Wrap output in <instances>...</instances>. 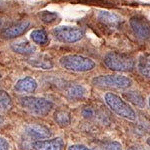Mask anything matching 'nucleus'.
<instances>
[{
    "label": "nucleus",
    "instance_id": "f257e3e1",
    "mask_svg": "<svg viewBox=\"0 0 150 150\" xmlns=\"http://www.w3.org/2000/svg\"><path fill=\"white\" fill-rule=\"evenodd\" d=\"M104 101L111 111L114 112L116 115L125 118V119L131 120V121L136 120L137 114L135 110L131 107L129 103L126 102L119 95L113 92H107L104 94Z\"/></svg>",
    "mask_w": 150,
    "mask_h": 150
},
{
    "label": "nucleus",
    "instance_id": "7ed1b4c3",
    "mask_svg": "<svg viewBox=\"0 0 150 150\" xmlns=\"http://www.w3.org/2000/svg\"><path fill=\"white\" fill-rule=\"evenodd\" d=\"M19 104L24 110L36 116H46L54 107L52 101L37 96H23L19 99Z\"/></svg>",
    "mask_w": 150,
    "mask_h": 150
},
{
    "label": "nucleus",
    "instance_id": "f8f14e48",
    "mask_svg": "<svg viewBox=\"0 0 150 150\" xmlns=\"http://www.w3.org/2000/svg\"><path fill=\"white\" fill-rule=\"evenodd\" d=\"M11 49L14 52L18 53V54L23 55H31L35 52L36 48L33 44L28 42L27 40H19L16 42H13L11 44Z\"/></svg>",
    "mask_w": 150,
    "mask_h": 150
},
{
    "label": "nucleus",
    "instance_id": "bb28decb",
    "mask_svg": "<svg viewBox=\"0 0 150 150\" xmlns=\"http://www.w3.org/2000/svg\"><path fill=\"white\" fill-rule=\"evenodd\" d=\"M127 150H140V149L137 146H131V147H129Z\"/></svg>",
    "mask_w": 150,
    "mask_h": 150
},
{
    "label": "nucleus",
    "instance_id": "412c9836",
    "mask_svg": "<svg viewBox=\"0 0 150 150\" xmlns=\"http://www.w3.org/2000/svg\"><path fill=\"white\" fill-rule=\"evenodd\" d=\"M57 13L51 11H42L39 14V18L42 22L44 23H52L56 20L57 18Z\"/></svg>",
    "mask_w": 150,
    "mask_h": 150
},
{
    "label": "nucleus",
    "instance_id": "9b49d317",
    "mask_svg": "<svg viewBox=\"0 0 150 150\" xmlns=\"http://www.w3.org/2000/svg\"><path fill=\"white\" fill-rule=\"evenodd\" d=\"M29 26H30V22L27 20L14 23L5 28L4 30H2L1 36L3 38H5V39H12V38L18 37V36L24 34L27 31Z\"/></svg>",
    "mask_w": 150,
    "mask_h": 150
},
{
    "label": "nucleus",
    "instance_id": "39448f33",
    "mask_svg": "<svg viewBox=\"0 0 150 150\" xmlns=\"http://www.w3.org/2000/svg\"><path fill=\"white\" fill-rule=\"evenodd\" d=\"M91 83L94 86L101 87V88L127 89L132 85V80L124 75L107 74L93 77Z\"/></svg>",
    "mask_w": 150,
    "mask_h": 150
},
{
    "label": "nucleus",
    "instance_id": "4468645a",
    "mask_svg": "<svg viewBox=\"0 0 150 150\" xmlns=\"http://www.w3.org/2000/svg\"><path fill=\"white\" fill-rule=\"evenodd\" d=\"M96 17L100 22L111 27H115L120 23V18L116 14L109 11H99Z\"/></svg>",
    "mask_w": 150,
    "mask_h": 150
},
{
    "label": "nucleus",
    "instance_id": "4be33fe9",
    "mask_svg": "<svg viewBox=\"0 0 150 150\" xmlns=\"http://www.w3.org/2000/svg\"><path fill=\"white\" fill-rule=\"evenodd\" d=\"M101 150H122V145L118 141H108L103 144Z\"/></svg>",
    "mask_w": 150,
    "mask_h": 150
},
{
    "label": "nucleus",
    "instance_id": "6e6552de",
    "mask_svg": "<svg viewBox=\"0 0 150 150\" xmlns=\"http://www.w3.org/2000/svg\"><path fill=\"white\" fill-rule=\"evenodd\" d=\"M25 132L30 138L36 140H44L50 138L52 132L47 126L40 123H32L25 127Z\"/></svg>",
    "mask_w": 150,
    "mask_h": 150
},
{
    "label": "nucleus",
    "instance_id": "c756f323",
    "mask_svg": "<svg viewBox=\"0 0 150 150\" xmlns=\"http://www.w3.org/2000/svg\"><path fill=\"white\" fill-rule=\"evenodd\" d=\"M148 105H149V107H150V96H149V99H148Z\"/></svg>",
    "mask_w": 150,
    "mask_h": 150
},
{
    "label": "nucleus",
    "instance_id": "2eb2a0df",
    "mask_svg": "<svg viewBox=\"0 0 150 150\" xmlns=\"http://www.w3.org/2000/svg\"><path fill=\"white\" fill-rule=\"evenodd\" d=\"M65 93L69 98L81 99L84 98L87 94L86 89L80 84H71L65 89Z\"/></svg>",
    "mask_w": 150,
    "mask_h": 150
},
{
    "label": "nucleus",
    "instance_id": "393cba45",
    "mask_svg": "<svg viewBox=\"0 0 150 150\" xmlns=\"http://www.w3.org/2000/svg\"><path fill=\"white\" fill-rule=\"evenodd\" d=\"M82 114H83L84 117L90 118L94 115V110L91 109V107H86V108H84L83 111H82Z\"/></svg>",
    "mask_w": 150,
    "mask_h": 150
},
{
    "label": "nucleus",
    "instance_id": "1a4fd4ad",
    "mask_svg": "<svg viewBox=\"0 0 150 150\" xmlns=\"http://www.w3.org/2000/svg\"><path fill=\"white\" fill-rule=\"evenodd\" d=\"M34 150H64L65 141L61 137L36 140L32 143Z\"/></svg>",
    "mask_w": 150,
    "mask_h": 150
},
{
    "label": "nucleus",
    "instance_id": "ddd939ff",
    "mask_svg": "<svg viewBox=\"0 0 150 150\" xmlns=\"http://www.w3.org/2000/svg\"><path fill=\"white\" fill-rule=\"evenodd\" d=\"M28 63L31 66L35 67V68L39 69H52L53 68V62L51 61L49 57H47L46 55H37V56L31 57L28 59Z\"/></svg>",
    "mask_w": 150,
    "mask_h": 150
},
{
    "label": "nucleus",
    "instance_id": "a211bd4d",
    "mask_svg": "<svg viewBox=\"0 0 150 150\" xmlns=\"http://www.w3.org/2000/svg\"><path fill=\"white\" fill-rule=\"evenodd\" d=\"M13 106L10 94L5 90H0V112H6Z\"/></svg>",
    "mask_w": 150,
    "mask_h": 150
},
{
    "label": "nucleus",
    "instance_id": "f03ea898",
    "mask_svg": "<svg viewBox=\"0 0 150 150\" xmlns=\"http://www.w3.org/2000/svg\"><path fill=\"white\" fill-rule=\"evenodd\" d=\"M59 64L62 68L67 71L77 72V73L91 71L96 66V63L91 58L77 54L64 55L60 58Z\"/></svg>",
    "mask_w": 150,
    "mask_h": 150
},
{
    "label": "nucleus",
    "instance_id": "a878e982",
    "mask_svg": "<svg viewBox=\"0 0 150 150\" xmlns=\"http://www.w3.org/2000/svg\"><path fill=\"white\" fill-rule=\"evenodd\" d=\"M4 122H5V118H4L2 115H0V125L3 124Z\"/></svg>",
    "mask_w": 150,
    "mask_h": 150
},
{
    "label": "nucleus",
    "instance_id": "20e7f679",
    "mask_svg": "<svg viewBox=\"0 0 150 150\" xmlns=\"http://www.w3.org/2000/svg\"><path fill=\"white\" fill-rule=\"evenodd\" d=\"M103 62L107 68L116 72H130L135 68L134 58L120 52H108Z\"/></svg>",
    "mask_w": 150,
    "mask_h": 150
},
{
    "label": "nucleus",
    "instance_id": "cd10ccee",
    "mask_svg": "<svg viewBox=\"0 0 150 150\" xmlns=\"http://www.w3.org/2000/svg\"><path fill=\"white\" fill-rule=\"evenodd\" d=\"M146 143H147V145H148V146L150 147V137H148V138H147V140H146Z\"/></svg>",
    "mask_w": 150,
    "mask_h": 150
},
{
    "label": "nucleus",
    "instance_id": "6ab92c4d",
    "mask_svg": "<svg viewBox=\"0 0 150 150\" xmlns=\"http://www.w3.org/2000/svg\"><path fill=\"white\" fill-rule=\"evenodd\" d=\"M137 68L143 76L150 78V56L142 55L139 57Z\"/></svg>",
    "mask_w": 150,
    "mask_h": 150
},
{
    "label": "nucleus",
    "instance_id": "f3484780",
    "mask_svg": "<svg viewBox=\"0 0 150 150\" xmlns=\"http://www.w3.org/2000/svg\"><path fill=\"white\" fill-rule=\"evenodd\" d=\"M30 38L35 44L45 45L48 43V34L45 30L42 29H35L30 33Z\"/></svg>",
    "mask_w": 150,
    "mask_h": 150
},
{
    "label": "nucleus",
    "instance_id": "0eeeda50",
    "mask_svg": "<svg viewBox=\"0 0 150 150\" xmlns=\"http://www.w3.org/2000/svg\"><path fill=\"white\" fill-rule=\"evenodd\" d=\"M130 25L137 37L143 40L150 39V24L141 16H133L130 19Z\"/></svg>",
    "mask_w": 150,
    "mask_h": 150
},
{
    "label": "nucleus",
    "instance_id": "aec40b11",
    "mask_svg": "<svg viewBox=\"0 0 150 150\" xmlns=\"http://www.w3.org/2000/svg\"><path fill=\"white\" fill-rule=\"evenodd\" d=\"M54 120L59 126L66 127L71 123V116L65 110H57L54 113Z\"/></svg>",
    "mask_w": 150,
    "mask_h": 150
},
{
    "label": "nucleus",
    "instance_id": "5701e85b",
    "mask_svg": "<svg viewBox=\"0 0 150 150\" xmlns=\"http://www.w3.org/2000/svg\"><path fill=\"white\" fill-rule=\"evenodd\" d=\"M67 150H93V149L89 148L88 146L83 144H72L67 148Z\"/></svg>",
    "mask_w": 150,
    "mask_h": 150
},
{
    "label": "nucleus",
    "instance_id": "423d86ee",
    "mask_svg": "<svg viewBox=\"0 0 150 150\" xmlns=\"http://www.w3.org/2000/svg\"><path fill=\"white\" fill-rule=\"evenodd\" d=\"M52 34L60 42L74 43L83 38L84 31L74 26H58L52 30Z\"/></svg>",
    "mask_w": 150,
    "mask_h": 150
},
{
    "label": "nucleus",
    "instance_id": "9d476101",
    "mask_svg": "<svg viewBox=\"0 0 150 150\" xmlns=\"http://www.w3.org/2000/svg\"><path fill=\"white\" fill-rule=\"evenodd\" d=\"M38 87L37 81L31 76H25L18 79L13 86V90L19 94H31L35 92Z\"/></svg>",
    "mask_w": 150,
    "mask_h": 150
},
{
    "label": "nucleus",
    "instance_id": "dca6fc26",
    "mask_svg": "<svg viewBox=\"0 0 150 150\" xmlns=\"http://www.w3.org/2000/svg\"><path fill=\"white\" fill-rule=\"evenodd\" d=\"M125 96H126L127 100L134 106H137L139 108H144L145 99L143 95L138 91H128V93H125Z\"/></svg>",
    "mask_w": 150,
    "mask_h": 150
},
{
    "label": "nucleus",
    "instance_id": "b1692460",
    "mask_svg": "<svg viewBox=\"0 0 150 150\" xmlns=\"http://www.w3.org/2000/svg\"><path fill=\"white\" fill-rule=\"evenodd\" d=\"M0 150H10V144L8 140L0 136Z\"/></svg>",
    "mask_w": 150,
    "mask_h": 150
},
{
    "label": "nucleus",
    "instance_id": "c85d7f7f",
    "mask_svg": "<svg viewBox=\"0 0 150 150\" xmlns=\"http://www.w3.org/2000/svg\"><path fill=\"white\" fill-rule=\"evenodd\" d=\"M2 26V20H1V18H0V27Z\"/></svg>",
    "mask_w": 150,
    "mask_h": 150
}]
</instances>
